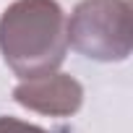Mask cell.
<instances>
[{
	"instance_id": "6da1fadb",
	"label": "cell",
	"mask_w": 133,
	"mask_h": 133,
	"mask_svg": "<svg viewBox=\"0 0 133 133\" xmlns=\"http://www.w3.org/2000/svg\"><path fill=\"white\" fill-rule=\"evenodd\" d=\"M0 55L21 78L55 73L68 55V16L57 0H13L0 16Z\"/></svg>"
},
{
	"instance_id": "7a4b0ae2",
	"label": "cell",
	"mask_w": 133,
	"mask_h": 133,
	"mask_svg": "<svg viewBox=\"0 0 133 133\" xmlns=\"http://www.w3.org/2000/svg\"><path fill=\"white\" fill-rule=\"evenodd\" d=\"M68 47L89 60L123 63L133 50L128 0H81L68 18Z\"/></svg>"
},
{
	"instance_id": "3957f363",
	"label": "cell",
	"mask_w": 133,
	"mask_h": 133,
	"mask_svg": "<svg viewBox=\"0 0 133 133\" xmlns=\"http://www.w3.org/2000/svg\"><path fill=\"white\" fill-rule=\"evenodd\" d=\"M13 99L39 115L50 117H71L84 104V86L71 73H47L39 78H26L16 84Z\"/></svg>"
},
{
	"instance_id": "277c9868",
	"label": "cell",
	"mask_w": 133,
	"mask_h": 133,
	"mask_svg": "<svg viewBox=\"0 0 133 133\" xmlns=\"http://www.w3.org/2000/svg\"><path fill=\"white\" fill-rule=\"evenodd\" d=\"M0 133H50V130H44L34 123L11 117V115H0Z\"/></svg>"
}]
</instances>
